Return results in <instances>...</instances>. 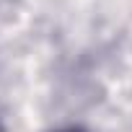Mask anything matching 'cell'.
<instances>
[{
  "mask_svg": "<svg viewBox=\"0 0 132 132\" xmlns=\"http://www.w3.org/2000/svg\"><path fill=\"white\" fill-rule=\"evenodd\" d=\"M60 132H83L80 127H70V129H60Z\"/></svg>",
  "mask_w": 132,
  "mask_h": 132,
  "instance_id": "1",
  "label": "cell"
}]
</instances>
